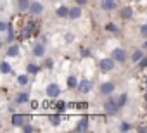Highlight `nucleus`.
<instances>
[{"mask_svg":"<svg viewBox=\"0 0 147 133\" xmlns=\"http://www.w3.org/2000/svg\"><path fill=\"white\" fill-rule=\"evenodd\" d=\"M119 109H121V105L118 104L116 99H107V100L104 102V111H106L107 116H116V114L119 112Z\"/></svg>","mask_w":147,"mask_h":133,"instance_id":"1","label":"nucleus"},{"mask_svg":"<svg viewBox=\"0 0 147 133\" xmlns=\"http://www.w3.org/2000/svg\"><path fill=\"white\" fill-rule=\"evenodd\" d=\"M114 66H116V60H114L113 57H104V59L99 60V69L104 71V73L113 71V69H114Z\"/></svg>","mask_w":147,"mask_h":133,"instance_id":"2","label":"nucleus"},{"mask_svg":"<svg viewBox=\"0 0 147 133\" xmlns=\"http://www.w3.org/2000/svg\"><path fill=\"white\" fill-rule=\"evenodd\" d=\"M111 57L116 60V62H126V59H128V55H126V50L125 48H121V47H116L113 52H111Z\"/></svg>","mask_w":147,"mask_h":133,"instance_id":"3","label":"nucleus"},{"mask_svg":"<svg viewBox=\"0 0 147 133\" xmlns=\"http://www.w3.org/2000/svg\"><path fill=\"white\" fill-rule=\"evenodd\" d=\"M45 95H47L49 99H57V97L61 95V87H59L57 83H49L47 88H45Z\"/></svg>","mask_w":147,"mask_h":133,"instance_id":"4","label":"nucleus"},{"mask_svg":"<svg viewBox=\"0 0 147 133\" xmlns=\"http://www.w3.org/2000/svg\"><path fill=\"white\" fill-rule=\"evenodd\" d=\"M114 88H116V85H114L113 81H104V83H100V87H99V92H100V95H106V97H109V95H113Z\"/></svg>","mask_w":147,"mask_h":133,"instance_id":"5","label":"nucleus"},{"mask_svg":"<svg viewBox=\"0 0 147 133\" xmlns=\"http://www.w3.org/2000/svg\"><path fill=\"white\" fill-rule=\"evenodd\" d=\"M11 123L14 124V126H24L26 123H30V116H26V114H12V118H11Z\"/></svg>","mask_w":147,"mask_h":133,"instance_id":"6","label":"nucleus"},{"mask_svg":"<svg viewBox=\"0 0 147 133\" xmlns=\"http://www.w3.org/2000/svg\"><path fill=\"white\" fill-rule=\"evenodd\" d=\"M92 88H94V83H92L88 78H83V80L78 83V88H76V90H78L80 93H90Z\"/></svg>","mask_w":147,"mask_h":133,"instance_id":"7","label":"nucleus"},{"mask_svg":"<svg viewBox=\"0 0 147 133\" xmlns=\"http://www.w3.org/2000/svg\"><path fill=\"white\" fill-rule=\"evenodd\" d=\"M28 12H30L31 16H40V14L43 12V4H42V2H38V0H33Z\"/></svg>","mask_w":147,"mask_h":133,"instance_id":"8","label":"nucleus"},{"mask_svg":"<svg viewBox=\"0 0 147 133\" xmlns=\"http://www.w3.org/2000/svg\"><path fill=\"white\" fill-rule=\"evenodd\" d=\"M90 128V123H88V116H83L80 121H78V124L75 126V131H87Z\"/></svg>","mask_w":147,"mask_h":133,"instance_id":"9","label":"nucleus"},{"mask_svg":"<svg viewBox=\"0 0 147 133\" xmlns=\"http://www.w3.org/2000/svg\"><path fill=\"white\" fill-rule=\"evenodd\" d=\"M119 17H121L123 21H130V19L133 17V9H131V7H121V9H119Z\"/></svg>","mask_w":147,"mask_h":133,"instance_id":"10","label":"nucleus"},{"mask_svg":"<svg viewBox=\"0 0 147 133\" xmlns=\"http://www.w3.org/2000/svg\"><path fill=\"white\" fill-rule=\"evenodd\" d=\"M31 52H33V55L35 57H43L45 55V43H35L33 45V48H31Z\"/></svg>","mask_w":147,"mask_h":133,"instance_id":"11","label":"nucleus"},{"mask_svg":"<svg viewBox=\"0 0 147 133\" xmlns=\"http://www.w3.org/2000/svg\"><path fill=\"white\" fill-rule=\"evenodd\" d=\"M30 5H31L30 0H18V2H16V7H18L19 12H28L30 11Z\"/></svg>","mask_w":147,"mask_h":133,"instance_id":"12","label":"nucleus"},{"mask_svg":"<svg viewBox=\"0 0 147 133\" xmlns=\"http://www.w3.org/2000/svg\"><path fill=\"white\" fill-rule=\"evenodd\" d=\"M118 7V0H102V9L104 11H114Z\"/></svg>","mask_w":147,"mask_h":133,"instance_id":"13","label":"nucleus"},{"mask_svg":"<svg viewBox=\"0 0 147 133\" xmlns=\"http://www.w3.org/2000/svg\"><path fill=\"white\" fill-rule=\"evenodd\" d=\"M80 17H82V5L69 9V19H80Z\"/></svg>","mask_w":147,"mask_h":133,"instance_id":"14","label":"nucleus"},{"mask_svg":"<svg viewBox=\"0 0 147 133\" xmlns=\"http://www.w3.org/2000/svg\"><path fill=\"white\" fill-rule=\"evenodd\" d=\"M40 69H42V66H38V64H35V62H30V64L26 66V73H28V75H38Z\"/></svg>","mask_w":147,"mask_h":133,"instance_id":"15","label":"nucleus"},{"mask_svg":"<svg viewBox=\"0 0 147 133\" xmlns=\"http://www.w3.org/2000/svg\"><path fill=\"white\" fill-rule=\"evenodd\" d=\"M55 16H57V17H69V7L59 5V7L55 9Z\"/></svg>","mask_w":147,"mask_h":133,"instance_id":"16","label":"nucleus"},{"mask_svg":"<svg viewBox=\"0 0 147 133\" xmlns=\"http://www.w3.org/2000/svg\"><path fill=\"white\" fill-rule=\"evenodd\" d=\"M62 112H57V114H50L49 116V121H50V124L52 126H59L61 124V121H62V116H61Z\"/></svg>","mask_w":147,"mask_h":133,"instance_id":"17","label":"nucleus"},{"mask_svg":"<svg viewBox=\"0 0 147 133\" xmlns=\"http://www.w3.org/2000/svg\"><path fill=\"white\" fill-rule=\"evenodd\" d=\"M78 83H80V81L76 80V76H73V75H71V76H67V80H66V85H67V88H69V90L78 88Z\"/></svg>","mask_w":147,"mask_h":133,"instance_id":"18","label":"nucleus"},{"mask_svg":"<svg viewBox=\"0 0 147 133\" xmlns=\"http://www.w3.org/2000/svg\"><path fill=\"white\" fill-rule=\"evenodd\" d=\"M16 36H18V35H16V31H14V23H12V24L9 26V30H7V38H5V42H7V43H12V42L16 40Z\"/></svg>","mask_w":147,"mask_h":133,"instance_id":"19","label":"nucleus"},{"mask_svg":"<svg viewBox=\"0 0 147 133\" xmlns=\"http://www.w3.org/2000/svg\"><path fill=\"white\" fill-rule=\"evenodd\" d=\"M19 52H21L19 45H12V43H11V47L7 48V55H9V57H18Z\"/></svg>","mask_w":147,"mask_h":133,"instance_id":"20","label":"nucleus"},{"mask_svg":"<svg viewBox=\"0 0 147 133\" xmlns=\"http://www.w3.org/2000/svg\"><path fill=\"white\" fill-rule=\"evenodd\" d=\"M26 102H30V95H28L26 92L18 93V97H16V104H26Z\"/></svg>","mask_w":147,"mask_h":133,"instance_id":"21","label":"nucleus"},{"mask_svg":"<svg viewBox=\"0 0 147 133\" xmlns=\"http://www.w3.org/2000/svg\"><path fill=\"white\" fill-rule=\"evenodd\" d=\"M0 71H2L4 75H9V73L12 71V68H11V64H9L7 60H2V64H0Z\"/></svg>","mask_w":147,"mask_h":133,"instance_id":"22","label":"nucleus"},{"mask_svg":"<svg viewBox=\"0 0 147 133\" xmlns=\"http://www.w3.org/2000/svg\"><path fill=\"white\" fill-rule=\"evenodd\" d=\"M18 83H19L21 87H26V85L30 83V76H28V73H26V75H19V76H18Z\"/></svg>","mask_w":147,"mask_h":133,"instance_id":"23","label":"nucleus"},{"mask_svg":"<svg viewBox=\"0 0 147 133\" xmlns=\"http://www.w3.org/2000/svg\"><path fill=\"white\" fill-rule=\"evenodd\" d=\"M106 31H109V33H119V28L114 24V23H106Z\"/></svg>","mask_w":147,"mask_h":133,"instance_id":"24","label":"nucleus"},{"mask_svg":"<svg viewBox=\"0 0 147 133\" xmlns=\"http://www.w3.org/2000/svg\"><path fill=\"white\" fill-rule=\"evenodd\" d=\"M144 57H145V55H144V52L138 48V50H135V52H133V55H131V60H133V62H138V60H142Z\"/></svg>","mask_w":147,"mask_h":133,"instance_id":"25","label":"nucleus"},{"mask_svg":"<svg viewBox=\"0 0 147 133\" xmlns=\"http://www.w3.org/2000/svg\"><path fill=\"white\" fill-rule=\"evenodd\" d=\"M66 107H67V104H66L64 100H57V104H55L57 112H64V111H66Z\"/></svg>","mask_w":147,"mask_h":133,"instance_id":"26","label":"nucleus"},{"mask_svg":"<svg viewBox=\"0 0 147 133\" xmlns=\"http://www.w3.org/2000/svg\"><path fill=\"white\" fill-rule=\"evenodd\" d=\"M43 68H47V69H54V59H52V57H47V59L43 60Z\"/></svg>","mask_w":147,"mask_h":133,"instance_id":"27","label":"nucleus"},{"mask_svg":"<svg viewBox=\"0 0 147 133\" xmlns=\"http://www.w3.org/2000/svg\"><path fill=\"white\" fill-rule=\"evenodd\" d=\"M116 100H118V104H119V105L123 107V105H125V104L128 102V95H126V93H119V97H118Z\"/></svg>","mask_w":147,"mask_h":133,"instance_id":"28","label":"nucleus"},{"mask_svg":"<svg viewBox=\"0 0 147 133\" xmlns=\"http://www.w3.org/2000/svg\"><path fill=\"white\" fill-rule=\"evenodd\" d=\"M80 55H82V57H92V50L82 47V48H80Z\"/></svg>","mask_w":147,"mask_h":133,"instance_id":"29","label":"nucleus"},{"mask_svg":"<svg viewBox=\"0 0 147 133\" xmlns=\"http://www.w3.org/2000/svg\"><path fill=\"white\" fill-rule=\"evenodd\" d=\"M119 130H121V131H130V130H131V124L126 123V121H123V123L119 124Z\"/></svg>","mask_w":147,"mask_h":133,"instance_id":"30","label":"nucleus"},{"mask_svg":"<svg viewBox=\"0 0 147 133\" xmlns=\"http://www.w3.org/2000/svg\"><path fill=\"white\" fill-rule=\"evenodd\" d=\"M21 128H23V131H24V133H31V131H35V126H33V124H30V123H26V124H24V126H21Z\"/></svg>","mask_w":147,"mask_h":133,"instance_id":"31","label":"nucleus"},{"mask_svg":"<svg viewBox=\"0 0 147 133\" xmlns=\"http://www.w3.org/2000/svg\"><path fill=\"white\" fill-rule=\"evenodd\" d=\"M9 26H11V23H7V21H0V31H7Z\"/></svg>","mask_w":147,"mask_h":133,"instance_id":"32","label":"nucleus"},{"mask_svg":"<svg viewBox=\"0 0 147 133\" xmlns=\"http://www.w3.org/2000/svg\"><path fill=\"white\" fill-rule=\"evenodd\" d=\"M137 64H138V68H140V69H145V68H147V55H145L142 60H138Z\"/></svg>","mask_w":147,"mask_h":133,"instance_id":"33","label":"nucleus"},{"mask_svg":"<svg viewBox=\"0 0 147 133\" xmlns=\"http://www.w3.org/2000/svg\"><path fill=\"white\" fill-rule=\"evenodd\" d=\"M140 35H142L144 38H147V24H142V26H140Z\"/></svg>","mask_w":147,"mask_h":133,"instance_id":"34","label":"nucleus"},{"mask_svg":"<svg viewBox=\"0 0 147 133\" xmlns=\"http://www.w3.org/2000/svg\"><path fill=\"white\" fill-rule=\"evenodd\" d=\"M64 38H66V42H69V43H71L73 40H75V35H73V33H66V36H64Z\"/></svg>","mask_w":147,"mask_h":133,"instance_id":"35","label":"nucleus"},{"mask_svg":"<svg viewBox=\"0 0 147 133\" xmlns=\"http://www.w3.org/2000/svg\"><path fill=\"white\" fill-rule=\"evenodd\" d=\"M88 0H76V5H87Z\"/></svg>","mask_w":147,"mask_h":133,"instance_id":"36","label":"nucleus"},{"mask_svg":"<svg viewBox=\"0 0 147 133\" xmlns=\"http://www.w3.org/2000/svg\"><path fill=\"white\" fill-rule=\"evenodd\" d=\"M137 131H147V126H144V124H142V126H138V128H137Z\"/></svg>","mask_w":147,"mask_h":133,"instance_id":"37","label":"nucleus"},{"mask_svg":"<svg viewBox=\"0 0 147 133\" xmlns=\"http://www.w3.org/2000/svg\"><path fill=\"white\" fill-rule=\"evenodd\" d=\"M144 99H145V102H147V92H145V95H144Z\"/></svg>","mask_w":147,"mask_h":133,"instance_id":"38","label":"nucleus"},{"mask_svg":"<svg viewBox=\"0 0 147 133\" xmlns=\"http://www.w3.org/2000/svg\"><path fill=\"white\" fill-rule=\"evenodd\" d=\"M144 83H145V87H147V76H145V80H144Z\"/></svg>","mask_w":147,"mask_h":133,"instance_id":"39","label":"nucleus"},{"mask_svg":"<svg viewBox=\"0 0 147 133\" xmlns=\"http://www.w3.org/2000/svg\"><path fill=\"white\" fill-rule=\"evenodd\" d=\"M135 2H142V0H135Z\"/></svg>","mask_w":147,"mask_h":133,"instance_id":"40","label":"nucleus"},{"mask_svg":"<svg viewBox=\"0 0 147 133\" xmlns=\"http://www.w3.org/2000/svg\"><path fill=\"white\" fill-rule=\"evenodd\" d=\"M145 47H147V42H145Z\"/></svg>","mask_w":147,"mask_h":133,"instance_id":"41","label":"nucleus"}]
</instances>
